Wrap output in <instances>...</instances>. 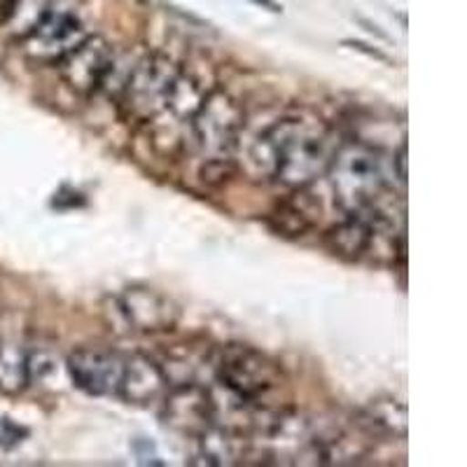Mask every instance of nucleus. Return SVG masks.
<instances>
[{"label": "nucleus", "instance_id": "1", "mask_svg": "<svg viewBox=\"0 0 467 467\" xmlns=\"http://www.w3.org/2000/svg\"><path fill=\"white\" fill-rule=\"evenodd\" d=\"M337 148L335 133L325 124L304 117H285L257 139L253 160L283 187L302 190L327 173Z\"/></svg>", "mask_w": 467, "mask_h": 467}, {"label": "nucleus", "instance_id": "2", "mask_svg": "<svg viewBox=\"0 0 467 467\" xmlns=\"http://www.w3.org/2000/svg\"><path fill=\"white\" fill-rule=\"evenodd\" d=\"M329 185L344 215H360L381 206L388 192L381 154L365 143H344L329 161Z\"/></svg>", "mask_w": 467, "mask_h": 467}, {"label": "nucleus", "instance_id": "3", "mask_svg": "<svg viewBox=\"0 0 467 467\" xmlns=\"http://www.w3.org/2000/svg\"><path fill=\"white\" fill-rule=\"evenodd\" d=\"M215 383L234 398L265 407V400L283 386V372L260 350L232 344L215 360Z\"/></svg>", "mask_w": 467, "mask_h": 467}, {"label": "nucleus", "instance_id": "4", "mask_svg": "<svg viewBox=\"0 0 467 467\" xmlns=\"http://www.w3.org/2000/svg\"><path fill=\"white\" fill-rule=\"evenodd\" d=\"M182 80L181 68L171 58L150 54L129 70L122 85V106L133 119L150 122L171 110Z\"/></svg>", "mask_w": 467, "mask_h": 467}, {"label": "nucleus", "instance_id": "5", "mask_svg": "<svg viewBox=\"0 0 467 467\" xmlns=\"http://www.w3.org/2000/svg\"><path fill=\"white\" fill-rule=\"evenodd\" d=\"M192 140L211 161L227 160L244 129V108L223 89L202 96L197 110L190 115Z\"/></svg>", "mask_w": 467, "mask_h": 467}, {"label": "nucleus", "instance_id": "6", "mask_svg": "<svg viewBox=\"0 0 467 467\" xmlns=\"http://www.w3.org/2000/svg\"><path fill=\"white\" fill-rule=\"evenodd\" d=\"M89 37L85 19L73 5L54 3L45 7L24 36V52L43 64H58L68 52Z\"/></svg>", "mask_w": 467, "mask_h": 467}, {"label": "nucleus", "instance_id": "7", "mask_svg": "<svg viewBox=\"0 0 467 467\" xmlns=\"http://www.w3.org/2000/svg\"><path fill=\"white\" fill-rule=\"evenodd\" d=\"M58 70L66 85L82 96H91L108 82L115 66V54L101 37H85L73 52L58 61Z\"/></svg>", "mask_w": 467, "mask_h": 467}, {"label": "nucleus", "instance_id": "8", "mask_svg": "<svg viewBox=\"0 0 467 467\" xmlns=\"http://www.w3.org/2000/svg\"><path fill=\"white\" fill-rule=\"evenodd\" d=\"M124 360L119 353H112L106 348H96V346H85V348L73 350L68 356V374L73 383L87 395H117L119 379L124 372Z\"/></svg>", "mask_w": 467, "mask_h": 467}, {"label": "nucleus", "instance_id": "9", "mask_svg": "<svg viewBox=\"0 0 467 467\" xmlns=\"http://www.w3.org/2000/svg\"><path fill=\"white\" fill-rule=\"evenodd\" d=\"M119 311L131 325L136 332H145V335H154V332H166L178 323V306L173 299L161 295L160 290L145 285H133L117 297Z\"/></svg>", "mask_w": 467, "mask_h": 467}, {"label": "nucleus", "instance_id": "10", "mask_svg": "<svg viewBox=\"0 0 467 467\" xmlns=\"http://www.w3.org/2000/svg\"><path fill=\"white\" fill-rule=\"evenodd\" d=\"M164 400V420L173 431L197 437L199 432L206 431L208 425H213L208 388L185 383L182 388H175L173 393L169 390Z\"/></svg>", "mask_w": 467, "mask_h": 467}, {"label": "nucleus", "instance_id": "11", "mask_svg": "<svg viewBox=\"0 0 467 467\" xmlns=\"http://www.w3.org/2000/svg\"><path fill=\"white\" fill-rule=\"evenodd\" d=\"M169 383L164 367L145 356H131L124 360L117 398L124 400L127 404L148 407V404L164 400V395L169 393Z\"/></svg>", "mask_w": 467, "mask_h": 467}, {"label": "nucleus", "instance_id": "12", "mask_svg": "<svg viewBox=\"0 0 467 467\" xmlns=\"http://www.w3.org/2000/svg\"><path fill=\"white\" fill-rule=\"evenodd\" d=\"M358 423L369 435L404 440L407 437V407L400 400L377 398L362 409Z\"/></svg>", "mask_w": 467, "mask_h": 467}, {"label": "nucleus", "instance_id": "13", "mask_svg": "<svg viewBox=\"0 0 467 467\" xmlns=\"http://www.w3.org/2000/svg\"><path fill=\"white\" fill-rule=\"evenodd\" d=\"M199 444V458L206 465H232V462H239L241 449H244L245 437L234 435V432L224 431L220 425H208L206 431L199 432L197 437Z\"/></svg>", "mask_w": 467, "mask_h": 467}, {"label": "nucleus", "instance_id": "14", "mask_svg": "<svg viewBox=\"0 0 467 467\" xmlns=\"http://www.w3.org/2000/svg\"><path fill=\"white\" fill-rule=\"evenodd\" d=\"M31 386L28 350L16 344H0V395H19Z\"/></svg>", "mask_w": 467, "mask_h": 467}, {"label": "nucleus", "instance_id": "15", "mask_svg": "<svg viewBox=\"0 0 467 467\" xmlns=\"http://www.w3.org/2000/svg\"><path fill=\"white\" fill-rule=\"evenodd\" d=\"M26 435V428L16 425L15 420L10 419H0V446H3V449H12V446L22 444Z\"/></svg>", "mask_w": 467, "mask_h": 467}, {"label": "nucleus", "instance_id": "16", "mask_svg": "<svg viewBox=\"0 0 467 467\" xmlns=\"http://www.w3.org/2000/svg\"><path fill=\"white\" fill-rule=\"evenodd\" d=\"M393 169L395 173H398L400 182H407V143L400 145L398 154H395V160H393Z\"/></svg>", "mask_w": 467, "mask_h": 467}, {"label": "nucleus", "instance_id": "17", "mask_svg": "<svg viewBox=\"0 0 467 467\" xmlns=\"http://www.w3.org/2000/svg\"><path fill=\"white\" fill-rule=\"evenodd\" d=\"M253 3H257V5H265V7H269L271 12H281V7H278L276 3H274V0H253Z\"/></svg>", "mask_w": 467, "mask_h": 467}]
</instances>
